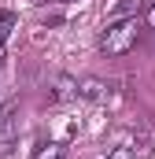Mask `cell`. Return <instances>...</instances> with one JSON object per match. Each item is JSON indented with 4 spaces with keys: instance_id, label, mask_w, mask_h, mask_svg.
<instances>
[{
    "instance_id": "obj_4",
    "label": "cell",
    "mask_w": 155,
    "mask_h": 159,
    "mask_svg": "<svg viewBox=\"0 0 155 159\" xmlns=\"http://www.w3.org/2000/svg\"><path fill=\"white\" fill-rule=\"evenodd\" d=\"M19 26V19H15V11H0V67H4V56H7V37H11V30Z\"/></svg>"
},
{
    "instance_id": "obj_9",
    "label": "cell",
    "mask_w": 155,
    "mask_h": 159,
    "mask_svg": "<svg viewBox=\"0 0 155 159\" xmlns=\"http://www.w3.org/2000/svg\"><path fill=\"white\" fill-rule=\"evenodd\" d=\"M148 22L155 26V0H152V7H148Z\"/></svg>"
},
{
    "instance_id": "obj_1",
    "label": "cell",
    "mask_w": 155,
    "mask_h": 159,
    "mask_svg": "<svg viewBox=\"0 0 155 159\" xmlns=\"http://www.w3.org/2000/svg\"><path fill=\"white\" fill-rule=\"evenodd\" d=\"M140 37V22L137 19H111L107 30L100 34V52L104 56H126Z\"/></svg>"
},
{
    "instance_id": "obj_7",
    "label": "cell",
    "mask_w": 155,
    "mask_h": 159,
    "mask_svg": "<svg viewBox=\"0 0 155 159\" xmlns=\"http://www.w3.org/2000/svg\"><path fill=\"white\" fill-rule=\"evenodd\" d=\"M33 159H67V144L63 141H48V144H41V152Z\"/></svg>"
},
{
    "instance_id": "obj_8",
    "label": "cell",
    "mask_w": 155,
    "mask_h": 159,
    "mask_svg": "<svg viewBox=\"0 0 155 159\" xmlns=\"http://www.w3.org/2000/svg\"><path fill=\"white\" fill-rule=\"evenodd\" d=\"M107 159H137V156H133V148H115Z\"/></svg>"
},
{
    "instance_id": "obj_5",
    "label": "cell",
    "mask_w": 155,
    "mask_h": 159,
    "mask_svg": "<svg viewBox=\"0 0 155 159\" xmlns=\"http://www.w3.org/2000/svg\"><path fill=\"white\" fill-rule=\"evenodd\" d=\"M15 111H19V104H15V100L0 107V144H7V141H11V129H15Z\"/></svg>"
},
{
    "instance_id": "obj_10",
    "label": "cell",
    "mask_w": 155,
    "mask_h": 159,
    "mask_svg": "<svg viewBox=\"0 0 155 159\" xmlns=\"http://www.w3.org/2000/svg\"><path fill=\"white\" fill-rule=\"evenodd\" d=\"M30 4H44V0H30Z\"/></svg>"
},
{
    "instance_id": "obj_3",
    "label": "cell",
    "mask_w": 155,
    "mask_h": 159,
    "mask_svg": "<svg viewBox=\"0 0 155 159\" xmlns=\"http://www.w3.org/2000/svg\"><path fill=\"white\" fill-rule=\"evenodd\" d=\"M107 81H100V78H85V81H78V96H85V100H107Z\"/></svg>"
},
{
    "instance_id": "obj_2",
    "label": "cell",
    "mask_w": 155,
    "mask_h": 159,
    "mask_svg": "<svg viewBox=\"0 0 155 159\" xmlns=\"http://www.w3.org/2000/svg\"><path fill=\"white\" fill-rule=\"evenodd\" d=\"M78 96V81L67 78V74H59V78L52 81V93H48V100L52 104H63V100H74Z\"/></svg>"
},
{
    "instance_id": "obj_6",
    "label": "cell",
    "mask_w": 155,
    "mask_h": 159,
    "mask_svg": "<svg viewBox=\"0 0 155 159\" xmlns=\"http://www.w3.org/2000/svg\"><path fill=\"white\" fill-rule=\"evenodd\" d=\"M144 7V0H122L115 4V11H111V19H137V11Z\"/></svg>"
}]
</instances>
